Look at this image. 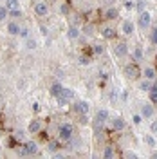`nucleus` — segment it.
<instances>
[{
    "instance_id": "obj_1",
    "label": "nucleus",
    "mask_w": 157,
    "mask_h": 159,
    "mask_svg": "<svg viewBox=\"0 0 157 159\" xmlns=\"http://www.w3.org/2000/svg\"><path fill=\"white\" fill-rule=\"evenodd\" d=\"M72 134H74V129H72V125H69V123H63V125L58 127V136L61 141H70L72 139Z\"/></svg>"
},
{
    "instance_id": "obj_2",
    "label": "nucleus",
    "mask_w": 157,
    "mask_h": 159,
    "mask_svg": "<svg viewBox=\"0 0 157 159\" xmlns=\"http://www.w3.org/2000/svg\"><path fill=\"white\" fill-rule=\"evenodd\" d=\"M72 98H74V92L70 89H61V92H60L58 96H56V101H58V105H67L69 101H72Z\"/></svg>"
},
{
    "instance_id": "obj_3",
    "label": "nucleus",
    "mask_w": 157,
    "mask_h": 159,
    "mask_svg": "<svg viewBox=\"0 0 157 159\" xmlns=\"http://www.w3.org/2000/svg\"><path fill=\"white\" fill-rule=\"evenodd\" d=\"M20 154L22 156H34V154H38V145L34 141H27V143H24V148Z\"/></svg>"
},
{
    "instance_id": "obj_4",
    "label": "nucleus",
    "mask_w": 157,
    "mask_h": 159,
    "mask_svg": "<svg viewBox=\"0 0 157 159\" xmlns=\"http://www.w3.org/2000/svg\"><path fill=\"white\" fill-rule=\"evenodd\" d=\"M72 109H74V112H76V114H79V116H87L90 107H88L87 101H83V99H81V101H76V103L72 105Z\"/></svg>"
},
{
    "instance_id": "obj_5",
    "label": "nucleus",
    "mask_w": 157,
    "mask_h": 159,
    "mask_svg": "<svg viewBox=\"0 0 157 159\" xmlns=\"http://www.w3.org/2000/svg\"><path fill=\"white\" fill-rule=\"evenodd\" d=\"M150 24H152V15H150L148 11H141V13H139V27L148 29Z\"/></svg>"
},
{
    "instance_id": "obj_6",
    "label": "nucleus",
    "mask_w": 157,
    "mask_h": 159,
    "mask_svg": "<svg viewBox=\"0 0 157 159\" xmlns=\"http://www.w3.org/2000/svg\"><path fill=\"white\" fill-rule=\"evenodd\" d=\"M114 54H116L118 58L127 56V54H128V45L125 43V42H119V43H116V45H114Z\"/></svg>"
},
{
    "instance_id": "obj_7",
    "label": "nucleus",
    "mask_w": 157,
    "mask_h": 159,
    "mask_svg": "<svg viewBox=\"0 0 157 159\" xmlns=\"http://www.w3.org/2000/svg\"><path fill=\"white\" fill-rule=\"evenodd\" d=\"M125 74H127L130 80H137V78H139V74H141V70L137 69V65L130 63V65H127V67H125Z\"/></svg>"
},
{
    "instance_id": "obj_8",
    "label": "nucleus",
    "mask_w": 157,
    "mask_h": 159,
    "mask_svg": "<svg viewBox=\"0 0 157 159\" xmlns=\"http://www.w3.org/2000/svg\"><path fill=\"white\" fill-rule=\"evenodd\" d=\"M154 112H155V109H154L152 103H145V105L141 107V116H143L145 119H150L152 116H154Z\"/></svg>"
},
{
    "instance_id": "obj_9",
    "label": "nucleus",
    "mask_w": 157,
    "mask_h": 159,
    "mask_svg": "<svg viewBox=\"0 0 157 159\" xmlns=\"http://www.w3.org/2000/svg\"><path fill=\"white\" fill-rule=\"evenodd\" d=\"M107 119H108V110L107 109H99L98 114H96V129H98L99 125H103Z\"/></svg>"
},
{
    "instance_id": "obj_10",
    "label": "nucleus",
    "mask_w": 157,
    "mask_h": 159,
    "mask_svg": "<svg viewBox=\"0 0 157 159\" xmlns=\"http://www.w3.org/2000/svg\"><path fill=\"white\" fill-rule=\"evenodd\" d=\"M47 11H49V7H47L45 2H36V4H34V13H36L38 16H45Z\"/></svg>"
},
{
    "instance_id": "obj_11",
    "label": "nucleus",
    "mask_w": 157,
    "mask_h": 159,
    "mask_svg": "<svg viewBox=\"0 0 157 159\" xmlns=\"http://www.w3.org/2000/svg\"><path fill=\"white\" fill-rule=\"evenodd\" d=\"M40 130H42V123H40L38 119L29 121V125H27V132H29V134H38Z\"/></svg>"
},
{
    "instance_id": "obj_12",
    "label": "nucleus",
    "mask_w": 157,
    "mask_h": 159,
    "mask_svg": "<svg viewBox=\"0 0 157 159\" xmlns=\"http://www.w3.org/2000/svg\"><path fill=\"white\" fill-rule=\"evenodd\" d=\"M121 31H123V34L130 36V34L134 33V24H132L130 20H125V22H123V25H121Z\"/></svg>"
},
{
    "instance_id": "obj_13",
    "label": "nucleus",
    "mask_w": 157,
    "mask_h": 159,
    "mask_svg": "<svg viewBox=\"0 0 157 159\" xmlns=\"http://www.w3.org/2000/svg\"><path fill=\"white\" fill-rule=\"evenodd\" d=\"M112 127H114V130H125V127H127V123H125V119L123 118H114L112 119Z\"/></svg>"
},
{
    "instance_id": "obj_14",
    "label": "nucleus",
    "mask_w": 157,
    "mask_h": 159,
    "mask_svg": "<svg viewBox=\"0 0 157 159\" xmlns=\"http://www.w3.org/2000/svg\"><path fill=\"white\" fill-rule=\"evenodd\" d=\"M7 33H9V34H13V36H16V34L20 33V25L15 22V20L7 24Z\"/></svg>"
},
{
    "instance_id": "obj_15",
    "label": "nucleus",
    "mask_w": 157,
    "mask_h": 159,
    "mask_svg": "<svg viewBox=\"0 0 157 159\" xmlns=\"http://www.w3.org/2000/svg\"><path fill=\"white\" fill-rule=\"evenodd\" d=\"M67 36H69L70 40H76L79 36V29L76 27V25H70L69 29H67Z\"/></svg>"
},
{
    "instance_id": "obj_16",
    "label": "nucleus",
    "mask_w": 157,
    "mask_h": 159,
    "mask_svg": "<svg viewBox=\"0 0 157 159\" xmlns=\"http://www.w3.org/2000/svg\"><path fill=\"white\" fill-rule=\"evenodd\" d=\"M101 34H103L107 40H112V38H116V29H112V27H105V29L101 31Z\"/></svg>"
},
{
    "instance_id": "obj_17",
    "label": "nucleus",
    "mask_w": 157,
    "mask_h": 159,
    "mask_svg": "<svg viewBox=\"0 0 157 159\" xmlns=\"http://www.w3.org/2000/svg\"><path fill=\"white\" fill-rule=\"evenodd\" d=\"M143 74H145V78L150 80V81H152V80H155V76H157V72H155V69H154V67H146Z\"/></svg>"
},
{
    "instance_id": "obj_18",
    "label": "nucleus",
    "mask_w": 157,
    "mask_h": 159,
    "mask_svg": "<svg viewBox=\"0 0 157 159\" xmlns=\"http://www.w3.org/2000/svg\"><path fill=\"white\" fill-rule=\"evenodd\" d=\"M105 18H107V20H116V18H118V9H116V7L107 9V11H105Z\"/></svg>"
},
{
    "instance_id": "obj_19",
    "label": "nucleus",
    "mask_w": 157,
    "mask_h": 159,
    "mask_svg": "<svg viewBox=\"0 0 157 159\" xmlns=\"http://www.w3.org/2000/svg\"><path fill=\"white\" fill-rule=\"evenodd\" d=\"M61 89H63V85H61V83H52V85H51V94L56 98L60 92H61Z\"/></svg>"
},
{
    "instance_id": "obj_20",
    "label": "nucleus",
    "mask_w": 157,
    "mask_h": 159,
    "mask_svg": "<svg viewBox=\"0 0 157 159\" xmlns=\"http://www.w3.org/2000/svg\"><path fill=\"white\" fill-rule=\"evenodd\" d=\"M6 7H7V9H18L20 7V2L18 0H6Z\"/></svg>"
},
{
    "instance_id": "obj_21",
    "label": "nucleus",
    "mask_w": 157,
    "mask_h": 159,
    "mask_svg": "<svg viewBox=\"0 0 157 159\" xmlns=\"http://www.w3.org/2000/svg\"><path fill=\"white\" fill-rule=\"evenodd\" d=\"M7 16H9V9L6 6H0V22H4Z\"/></svg>"
},
{
    "instance_id": "obj_22",
    "label": "nucleus",
    "mask_w": 157,
    "mask_h": 159,
    "mask_svg": "<svg viewBox=\"0 0 157 159\" xmlns=\"http://www.w3.org/2000/svg\"><path fill=\"white\" fill-rule=\"evenodd\" d=\"M150 87H152V83H150V80H143V81H141V85H139V89L143 90V92H145V90H150Z\"/></svg>"
},
{
    "instance_id": "obj_23",
    "label": "nucleus",
    "mask_w": 157,
    "mask_h": 159,
    "mask_svg": "<svg viewBox=\"0 0 157 159\" xmlns=\"http://www.w3.org/2000/svg\"><path fill=\"white\" fill-rule=\"evenodd\" d=\"M114 156H116V154H114V150H112V147H107V148H105V152H103V157L112 159Z\"/></svg>"
},
{
    "instance_id": "obj_24",
    "label": "nucleus",
    "mask_w": 157,
    "mask_h": 159,
    "mask_svg": "<svg viewBox=\"0 0 157 159\" xmlns=\"http://www.w3.org/2000/svg\"><path fill=\"white\" fill-rule=\"evenodd\" d=\"M132 58L136 60V61H141V60H143V51H141V49H136L134 52H132Z\"/></svg>"
},
{
    "instance_id": "obj_25",
    "label": "nucleus",
    "mask_w": 157,
    "mask_h": 159,
    "mask_svg": "<svg viewBox=\"0 0 157 159\" xmlns=\"http://www.w3.org/2000/svg\"><path fill=\"white\" fill-rule=\"evenodd\" d=\"M145 143H146L148 147H155V139H154V136L146 134V136H145Z\"/></svg>"
},
{
    "instance_id": "obj_26",
    "label": "nucleus",
    "mask_w": 157,
    "mask_h": 159,
    "mask_svg": "<svg viewBox=\"0 0 157 159\" xmlns=\"http://www.w3.org/2000/svg\"><path fill=\"white\" fill-rule=\"evenodd\" d=\"M22 15H24V13H22V9H11L9 11V16H13V18H20V16H22Z\"/></svg>"
},
{
    "instance_id": "obj_27",
    "label": "nucleus",
    "mask_w": 157,
    "mask_h": 159,
    "mask_svg": "<svg viewBox=\"0 0 157 159\" xmlns=\"http://www.w3.org/2000/svg\"><path fill=\"white\" fill-rule=\"evenodd\" d=\"M136 7H137V11L141 13V11H145V7H146V0H137V4H134Z\"/></svg>"
},
{
    "instance_id": "obj_28",
    "label": "nucleus",
    "mask_w": 157,
    "mask_h": 159,
    "mask_svg": "<svg viewBox=\"0 0 157 159\" xmlns=\"http://www.w3.org/2000/svg\"><path fill=\"white\" fill-rule=\"evenodd\" d=\"M49 150L56 154V152L60 150V143H56V141H51V143H49Z\"/></svg>"
},
{
    "instance_id": "obj_29",
    "label": "nucleus",
    "mask_w": 157,
    "mask_h": 159,
    "mask_svg": "<svg viewBox=\"0 0 157 159\" xmlns=\"http://www.w3.org/2000/svg\"><path fill=\"white\" fill-rule=\"evenodd\" d=\"M25 47L27 49H36V40H33V38H27V43H25Z\"/></svg>"
},
{
    "instance_id": "obj_30",
    "label": "nucleus",
    "mask_w": 157,
    "mask_h": 159,
    "mask_svg": "<svg viewBox=\"0 0 157 159\" xmlns=\"http://www.w3.org/2000/svg\"><path fill=\"white\" fill-rule=\"evenodd\" d=\"M22 38H29V29L27 27H20V33H18Z\"/></svg>"
},
{
    "instance_id": "obj_31",
    "label": "nucleus",
    "mask_w": 157,
    "mask_h": 159,
    "mask_svg": "<svg viewBox=\"0 0 157 159\" xmlns=\"http://www.w3.org/2000/svg\"><path fill=\"white\" fill-rule=\"evenodd\" d=\"M69 6H67V4H61V6H60V13H61V15H69Z\"/></svg>"
},
{
    "instance_id": "obj_32",
    "label": "nucleus",
    "mask_w": 157,
    "mask_h": 159,
    "mask_svg": "<svg viewBox=\"0 0 157 159\" xmlns=\"http://www.w3.org/2000/svg\"><path fill=\"white\" fill-rule=\"evenodd\" d=\"M150 40H152V43H155V45H157V27H155V29H152V34H150Z\"/></svg>"
},
{
    "instance_id": "obj_33",
    "label": "nucleus",
    "mask_w": 157,
    "mask_h": 159,
    "mask_svg": "<svg viewBox=\"0 0 157 159\" xmlns=\"http://www.w3.org/2000/svg\"><path fill=\"white\" fill-rule=\"evenodd\" d=\"M79 63H81V65H88V63H90L88 56H85V54H83V56H79Z\"/></svg>"
},
{
    "instance_id": "obj_34",
    "label": "nucleus",
    "mask_w": 157,
    "mask_h": 159,
    "mask_svg": "<svg viewBox=\"0 0 157 159\" xmlns=\"http://www.w3.org/2000/svg\"><path fill=\"white\" fill-rule=\"evenodd\" d=\"M15 138L18 139V141H22V139L25 138V136H24V130H16V132H15Z\"/></svg>"
},
{
    "instance_id": "obj_35",
    "label": "nucleus",
    "mask_w": 157,
    "mask_h": 159,
    "mask_svg": "<svg viewBox=\"0 0 157 159\" xmlns=\"http://www.w3.org/2000/svg\"><path fill=\"white\" fill-rule=\"evenodd\" d=\"M92 51H94V54H101L103 52V45H94Z\"/></svg>"
},
{
    "instance_id": "obj_36",
    "label": "nucleus",
    "mask_w": 157,
    "mask_h": 159,
    "mask_svg": "<svg viewBox=\"0 0 157 159\" xmlns=\"http://www.w3.org/2000/svg\"><path fill=\"white\" fill-rule=\"evenodd\" d=\"M150 101H152V103H157V92H152V90H150Z\"/></svg>"
},
{
    "instance_id": "obj_37",
    "label": "nucleus",
    "mask_w": 157,
    "mask_h": 159,
    "mask_svg": "<svg viewBox=\"0 0 157 159\" xmlns=\"http://www.w3.org/2000/svg\"><path fill=\"white\" fill-rule=\"evenodd\" d=\"M141 121H143V116H141V114H136V116H134V123H136V125H139Z\"/></svg>"
},
{
    "instance_id": "obj_38",
    "label": "nucleus",
    "mask_w": 157,
    "mask_h": 159,
    "mask_svg": "<svg viewBox=\"0 0 157 159\" xmlns=\"http://www.w3.org/2000/svg\"><path fill=\"white\" fill-rule=\"evenodd\" d=\"M110 101H118V92H116V90L110 94Z\"/></svg>"
},
{
    "instance_id": "obj_39",
    "label": "nucleus",
    "mask_w": 157,
    "mask_h": 159,
    "mask_svg": "<svg viewBox=\"0 0 157 159\" xmlns=\"http://www.w3.org/2000/svg\"><path fill=\"white\" fill-rule=\"evenodd\" d=\"M125 157H137V156H136V154H134V152H127V154H125Z\"/></svg>"
},
{
    "instance_id": "obj_40",
    "label": "nucleus",
    "mask_w": 157,
    "mask_h": 159,
    "mask_svg": "<svg viewBox=\"0 0 157 159\" xmlns=\"http://www.w3.org/2000/svg\"><path fill=\"white\" fill-rule=\"evenodd\" d=\"M150 90H152V92H157V83H152V87H150ZM150 90H148V92H150Z\"/></svg>"
},
{
    "instance_id": "obj_41",
    "label": "nucleus",
    "mask_w": 157,
    "mask_h": 159,
    "mask_svg": "<svg viewBox=\"0 0 157 159\" xmlns=\"http://www.w3.org/2000/svg\"><path fill=\"white\" fill-rule=\"evenodd\" d=\"M125 7H127V9H132V7H134V4H132V2H125Z\"/></svg>"
},
{
    "instance_id": "obj_42",
    "label": "nucleus",
    "mask_w": 157,
    "mask_h": 159,
    "mask_svg": "<svg viewBox=\"0 0 157 159\" xmlns=\"http://www.w3.org/2000/svg\"><path fill=\"white\" fill-rule=\"evenodd\" d=\"M152 132H157V121H154V123H152Z\"/></svg>"
},
{
    "instance_id": "obj_43",
    "label": "nucleus",
    "mask_w": 157,
    "mask_h": 159,
    "mask_svg": "<svg viewBox=\"0 0 157 159\" xmlns=\"http://www.w3.org/2000/svg\"><path fill=\"white\" fill-rule=\"evenodd\" d=\"M152 157H154V159H157V152H154V154H152Z\"/></svg>"
},
{
    "instance_id": "obj_44",
    "label": "nucleus",
    "mask_w": 157,
    "mask_h": 159,
    "mask_svg": "<svg viewBox=\"0 0 157 159\" xmlns=\"http://www.w3.org/2000/svg\"><path fill=\"white\" fill-rule=\"evenodd\" d=\"M0 134H2V132H0Z\"/></svg>"
},
{
    "instance_id": "obj_45",
    "label": "nucleus",
    "mask_w": 157,
    "mask_h": 159,
    "mask_svg": "<svg viewBox=\"0 0 157 159\" xmlns=\"http://www.w3.org/2000/svg\"><path fill=\"white\" fill-rule=\"evenodd\" d=\"M4 2H6V0H4Z\"/></svg>"
}]
</instances>
